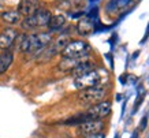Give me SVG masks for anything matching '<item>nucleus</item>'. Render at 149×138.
<instances>
[{
    "label": "nucleus",
    "mask_w": 149,
    "mask_h": 138,
    "mask_svg": "<svg viewBox=\"0 0 149 138\" xmlns=\"http://www.w3.org/2000/svg\"><path fill=\"white\" fill-rule=\"evenodd\" d=\"M104 129V122L101 119H91L79 125V130L84 135H95L100 134Z\"/></svg>",
    "instance_id": "7"
},
{
    "label": "nucleus",
    "mask_w": 149,
    "mask_h": 138,
    "mask_svg": "<svg viewBox=\"0 0 149 138\" xmlns=\"http://www.w3.org/2000/svg\"><path fill=\"white\" fill-rule=\"evenodd\" d=\"M37 10H40V3L38 0H21L18 7V13L25 17H30L36 13Z\"/></svg>",
    "instance_id": "9"
},
{
    "label": "nucleus",
    "mask_w": 149,
    "mask_h": 138,
    "mask_svg": "<svg viewBox=\"0 0 149 138\" xmlns=\"http://www.w3.org/2000/svg\"><path fill=\"white\" fill-rule=\"evenodd\" d=\"M64 23H66V18L63 15H54V17H51L49 22H48V27L51 31L60 30L64 26Z\"/></svg>",
    "instance_id": "13"
},
{
    "label": "nucleus",
    "mask_w": 149,
    "mask_h": 138,
    "mask_svg": "<svg viewBox=\"0 0 149 138\" xmlns=\"http://www.w3.org/2000/svg\"><path fill=\"white\" fill-rule=\"evenodd\" d=\"M100 79H101V77H100L99 72L96 70H92V71L86 72V74L75 77L74 86L79 90H85V89H89V88H93V86H97L100 84Z\"/></svg>",
    "instance_id": "5"
},
{
    "label": "nucleus",
    "mask_w": 149,
    "mask_h": 138,
    "mask_svg": "<svg viewBox=\"0 0 149 138\" xmlns=\"http://www.w3.org/2000/svg\"><path fill=\"white\" fill-rule=\"evenodd\" d=\"M91 52V45L85 43V41H70L66 48L63 49V58H68V59H84L88 58V55Z\"/></svg>",
    "instance_id": "1"
},
{
    "label": "nucleus",
    "mask_w": 149,
    "mask_h": 138,
    "mask_svg": "<svg viewBox=\"0 0 149 138\" xmlns=\"http://www.w3.org/2000/svg\"><path fill=\"white\" fill-rule=\"evenodd\" d=\"M85 138H104L103 133H100V134H95V135H86Z\"/></svg>",
    "instance_id": "16"
},
{
    "label": "nucleus",
    "mask_w": 149,
    "mask_h": 138,
    "mask_svg": "<svg viewBox=\"0 0 149 138\" xmlns=\"http://www.w3.org/2000/svg\"><path fill=\"white\" fill-rule=\"evenodd\" d=\"M92 70H95L93 63L89 62V60H85V62H82L75 70H72V74L75 77H79V75H82V74H86V72L92 71Z\"/></svg>",
    "instance_id": "15"
},
{
    "label": "nucleus",
    "mask_w": 149,
    "mask_h": 138,
    "mask_svg": "<svg viewBox=\"0 0 149 138\" xmlns=\"http://www.w3.org/2000/svg\"><path fill=\"white\" fill-rule=\"evenodd\" d=\"M88 60V58L84 59H68V58H63L59 63V68L62 71H67V72H72V70H75L82 62Z\"/></svg>",
    "instance_id": "10"
},
{
    "label": "nucleus",
    "mask_w": 149,
    "mask_h": 138,
    "mask_svg": "<svg viewBox=\"0 0 149 138\" xmlns=\"http://www.w3.org/2000/svg\"><path fill=\"white\" fill-rule=\"evenodd\" d=\"M145 125H146V116H145L144 119H142V123H141V130L145 129Z\"/></svg>",
    "instance_id": "17"
},
{
    "label": "nucleus",
    "mask_w": 149,
    "mask_h": 138,
    "mask_svg": "<svg viewBox=\"0 0 149 138\" xmlns=\"http://www.w3.org/2000/svg\"><path fill=\"white\" fill-rule=\"evenodd\" d=\"M107 94V90L101 86H93L89 89L81 90L78 94V101L85 105H95L97 102L103 101L104 97Z\"/></svg>",
    "instance_id": "4"
},
{
    "label": "nucleus",
    "mask_w": 149,
    "mask_h": 138,
    "mask_svg": "<svg viewBox=\"0 0 149 138\" xmlns=\"http://www.w3.org/2000/svg\"><path fill=\"white\" fill-rule=\"evenodd\" d=\"M51 13L48 10L40 8L37 10L36 13L30 15V17H26L22 22V27L26 29V30H32V29H37V27H44L48 26V22L51 19Z\"/></svg>",
    "instance_id": "2"
},
{
    "label": "nucleus",
    "mask_w": 149,
    "mask_h": 138,
    "mask_svg": "<svg viewBox=\"0 0 149 138\" xmlns=\"http://www.w3.org/2000/svg\"><path fill=\"white\" fill-rule=\"evenodd\" d=\"M111 112V101L108 100H103V101L97 102L95 105H91L89 109L85 112V115L88 116V119H103L105 116L109 115Z\"/></svg>",
    "instance_id": "6"
},
{
    "label": "nucleus",
    "mask_w": 149,
    "mask_h": 138,
    "mask_svg": "<svg viewBox=\"0 0 149 138\" xmlns=\"http://www.w3.org/2000/svg\"><path fill=\"white\" fill-rule=\"evenodd\" d=\"M17 38H18V31L13 27H6L4 30L0 33V49L10 51V48L14 45Z\"/></svg>",
    "instance_id": "8"
},
{
    "label": "nucleus",
    "mask_w": 149,
    "mask_h": 138,
    "mask_svg": "<svg viewBox=\"0 0 149 138\" xmlns=\"http://www.w3.org/2000/svg\"><path fill=\"white\" fill-rule=\"evenodd\" d=\"M14 62V54L11 51H3L0 54V75L4 74Z\"/></svg>",
    "instance_id": "12"
},
{
    "label": "nucleus",
    "mask_w": 149,
    "mask_h": 138,
    "mask_svg": "<svg viewBox=\"0 0 149 138\" xmlns=\"http://www.w3.org/2000/svg\"><path fill=\"white\" fill-rule=\"evenodd\" d=\"M52 41V34L51 33H37V34H29V49L27 54L38 55L49 45Z\"/></svg>",
    "instance_id": "3"
},
{
    "label": "nucleus",
    "mask_w": 149,
    "mask_h": 138,
    "mask_svg": "<svg viewBox=\"0 0 149 138\" xmlns=\"http://www.w3.org/2000/svg\"><path fill=\"white\" fill-rule=\"evenodd\" d=\"M1 18L4 22L10 23V25H17V23L21 22L22 15L18 13V10L17 11H6V13L1 14Z\"/></svg>",
    "instance_id": "14"
},
{
    "label": "nucleus",
    "mask_w": 149,
    "mask_h": 138,
    "mask_svg": "<svg viewBox=\"0 0 149 138\" xmlns=\"http://www.w3.org/2000/svg\"><path fill=\"white\" fill-rule=\"evenodd\" d=\"M95 29V22L93 19L86 17V18H82L78 21V25H77V30L79 34L82 36H86V34H91L92 31Z\"/></svg>",
    "instance_id": "11"
}]
</instances>
